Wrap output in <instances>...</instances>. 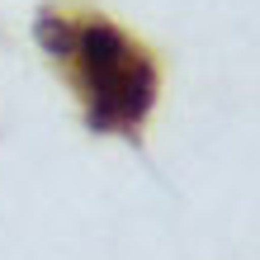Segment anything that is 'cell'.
Returning <instances> with one entry per match:
<instances>
[{"instance_id": "6da1fadb", "label": "cell", "mask_w": 260, "mask_h": 260, "mask_svg": "<svg viewBox=\"0 0 260 260\" xmlns=\"http://www.w3.org/2000/svg\"><path fill=\"white\" fill-rule=\"evenodd\" d=\"M34 34L81 95L90 133L137 137L147 128L161 95V67L147 43L123 34L109 14L71 5H43Z\"/></svg>"}]
</instances>
